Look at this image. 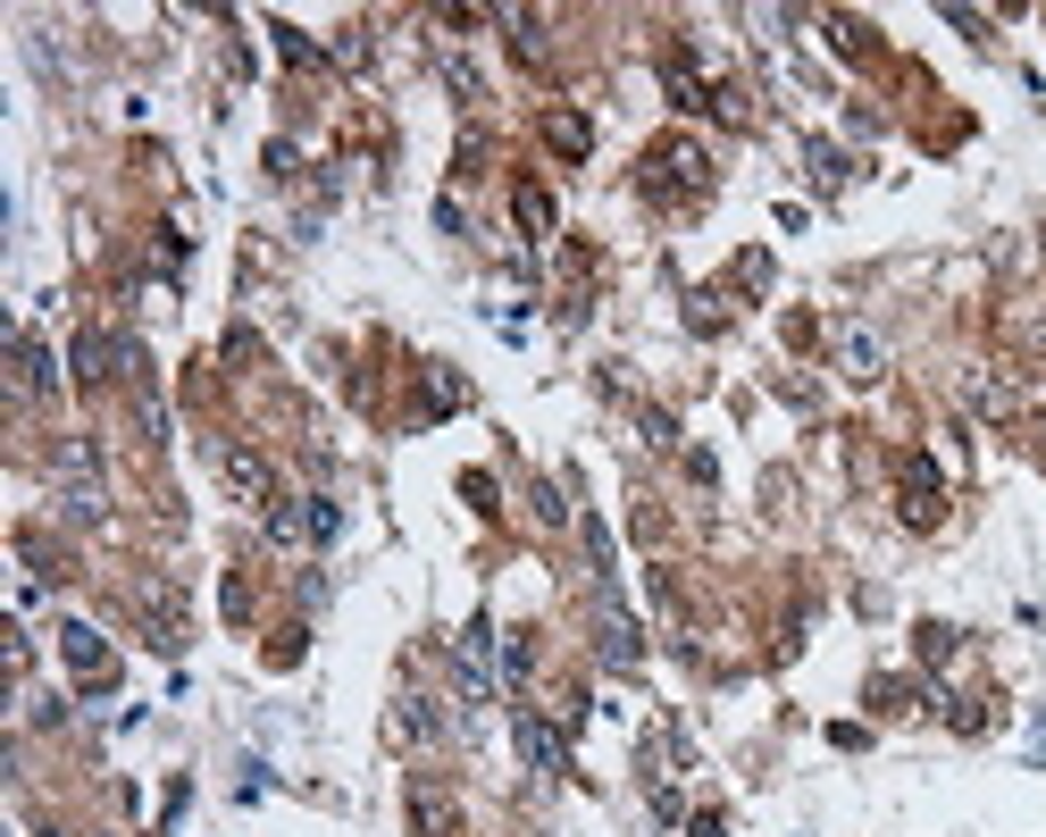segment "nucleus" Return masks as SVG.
Instances as JSON below:
<instances>
[{"label":"nucleus","instance_id":"f3484780","mask_svg":"<svg viewBox=\"0 0 1046 837\" xmlns=\"http://www.w3.org/2000/svg\"><path fill=\"white\" fill-rule=\"evenodd\" d=\"M954 653V628H921V662H946Z\"/></svg>","mask_w":1046,"mask_h":837},{"label":"nucleus","instance_id":"dca6fc26","mask_svg":"<svg viewBox=\"0 0 1046 837\" xmlns=\"http://www.w3.org/2000/svg\"><path fill=\"white\" fill-rule=\"evenodd\" d=\"M804 159H812V176H820V185H837V176H846V159H837L829 143H812V152H804Z\"/></svg>","mask_w":1046,"mask_h":837},{"label":"nucleus","instance_id":"f8f14e48","mask_svg":"<svg viewBox=\"0 0 1046 837\" xmlns=\"http://www.w3.org/2000/svg\"><path fill=\"white\" fill-rule=\"evenodd\" d=\"M519 227H528V235H552V193H545V185H519Z\"/></svg>","mask_w":1046,"mask_h":837},{"label":"nucleus","instance_id":"f257e3e1","mask_svg":"<svg viewBox=\"0 0 1046 837\" xmlns=\"http://www.w3.org/2000/svg\"><path fill=\"white\" fill-rule=\"evenodd\" d=\"M704 185H712L704 143H662V152L645 159V193H704Z\"/></svg>","mask_w":1046,"mask_h":837},{"label":"nucleus","instance_id":"2eb2a0df","mask_svg":"<svg viewBox=\"0 0 1046 837\" xmlns=\"http://www.w3.org/2000/svg\"><path fill=\"white\" fill-rule=\"evenodd\" d=\"M268 536H277V545H293V536H310V528H302V512H293V503H277V512H268Z\"/></svg>","mask_w":1046,"mask_h":837},{"label":"nucleus","instance_id":"4468645a","mask_svg":"<svg viewBox=\"0 0 1046 837\" xmlns=\"http://www.w3.org/2000/svg\"><path fill=\"white\" fill-rule=\"evenodd\" d=\"M427 411H460V378L453 369H427Z\"/></svg>","mask_w":1046,"mask_h":837},{"label":"nucleus","instance_id":"39448f33","mask_svg":"<svg viewBox=\"0 0 1046 837\" xmlns=\"http://www.w3.org/2000/svg\"><path fill=\"white\" fill-rule=\"evenodd\" d=\"M837 369H846V378H879V369H888V343H879L871 327H837Z\"/></svg>","mask_w":1046,"mask_h":837},{"label":"nucleus","instance_id":"0eeeda50","mask_svg":"<svg viewBox=\"0 0 1046 837\" xmlns=\"http://www.w3.org/2000/svg\"><path fill=\"white\" fill-rule=\"evenodd\" d=\"M603 662H611V670H636V662H645V645H636V620H628V611H603Z\"/></svg>","mask_w":1046,"mask_h":837},{"label":"nucleus","instance_id":"1a4fd4ad","mask_svg":"<svg viewBox=\"0 0 1046 837\" xmlns=\"http://www.w3.org/2000/svg\"><path fill=\"white\" fill-rule=\"evenodd\" d=\"M18 385H25V394H51V385H59V369H51V352H42V343H34V335H25V343H18Z\"/></svg>","mask_w":1046,"mask_h":837},{"label":"nucleus","instance_id":"ddd939ff","mask_svg":"<svg viewBox=\"0 0 1046 837\" xmlns=\"http://www.w3.org/2000/svg\"><path fill=\"white\" fill-rule=\"evenodd\" d=\"M394 721H402V737H436V728H444V721H436V704H427V695H411V704H402Z\"/></svg>","mask_w":1046,"mask_h":837},{"label":"nucleus","instance_id":"9d476101","mask_svg":"<svg viewBox=\"0 0 1046 837\" xmlns=\"http://www.w3.org/2000/svg\"><path fill=\"white\" fill-rule=\"evenodd\" d=\"M110 361H117V343L84 327V335H76V378H84V385H93V378H110Z\"/></svg>","mask_w":1046,"mask_h":837},{"label":"nucleus","instance_id":"20e7f679","mask_svg":"<svg viewBox=\"0 0 1046 837\" xmlns=\"http://www.w3.org/2000/svg\"><path fill=\"white\" fill-rule=\"evenodd\" d=\"M218 477H227L244 503H268V461L244 453V444H218Z\"/></svg>","mask_w":1046,"mask_h":837},{"label":"nucleus","instance_id":"6e6552de","mask_svg":"<svg viewBox=\"0 0 1046 837\" xmlns=\"http://www.w3.org/2000/svg\"><path fill=\"white\" fill-rule=\"evenodd\" d=\"M545 134H552V152H561V159H587V152H594V126H587L578 110H552Z\"/></svg>","mask_w":1046,"mask_h":837},{"label":"nucleus","instance_id":"7ed1b4c3","mask_svg":"<svg viewBox=\"0 0 1046 837\" xmlns=\"http://www.w3.org/2000/svg\"><path fill=\"white\" fill-rule=\"evenodd\" d=\"M519 754H528L536 779H561V771H570V737H561L552 721H536V712L519 721Z\"/></svg>","mask_w":1046,"mask_h":837},{"label":"nucleus","instance_id":"423d86ee","mask_svg":"<svg viewBox=\"0 0 1046 837\" xmlns=\"http://www.w3.org/2000/svg\"><path fill=\"white\" fill-rule=\"evenodd\" d=\"M904 519H913V528H930V519H938V469L921 453H904Z\"/></svg>","mask_w":1046,"mask_h":837},{"label":"nucleus","instance_id":"9b49d317","mask_svg":"<svg viewBox=\"0 0 1046 837\" xmlns=\"http://www.w3.org/2000/svg\"><path fill=\"white\" fill-rule=\"evenodd\" d=\"M302 528L319 536V545H335V536H343V503H335V495H310V503H302Z\"/></svg>","mask_w":1046,"mask_h":837},{"label":"nucleus","instance_id":"f03ea898","mask_svg":"<svg viewBox=\"0 0 1046 837\" xmlns=\"http://www.w3.org/2000/svg\"><path fill=\"white\" fill-rule=\"evenodd\" d=\"M59 653H68V670H76L84 686H110V679H117V653L101 645V628H84V620L59 628Z\"/></svg>","mask_w":1046,"mask_h":837}]
</instances>
